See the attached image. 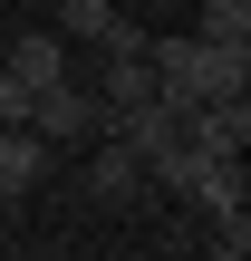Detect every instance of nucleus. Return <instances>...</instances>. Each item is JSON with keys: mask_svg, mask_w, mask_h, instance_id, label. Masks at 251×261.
Listing matches in <instances>:
<instances>
[{"mask_svg": "<svg viewBox=\"0 0 251 261\" xmlns=\"http://www.w3.org/2000/svg\"><path fill=\"white\" fill-rule=\"evenodd\" d=\"M0 126H29V87L19 77H0Z\"/></svg>", "mask_w": 251, "mask_h": 261, "instance_id": "obj_10", "label": "nucleus"}, {"mask_svg": "<svg viewBox=\"0 0 251 261\" xmlns=\"http://www.w3.org/2000/svg\"><path fill=\"white\" fill-rule=\"evenodd\" d=\"M116 19H126L116 0H58V29H77V39H106Z\"/></svg>", "mask_w": 251, "mask_h": 261, "instance_id": "obj_8", "label": "nucleus"}, {"mask_svg": "<svg viewBox=\"0 0 251 261\" xmlns=\"http://www.w3.org/2000/svg\"><path fill=\"white\" fill-rule=\"evenodd\" d=\"M213 261H251V213H222L213 223Z\"/></svg>", "mask_w": 251, "mask_h": 261, "instance_id": "obj_9", "label": "nucleus"}, {"mask_svg": "<svg viewBox=\"0 0 251 261\" xmlns=\"http://www.w3.org/2000/svg\"><path fill=\"white\" fill-rule=\"evenodd\" d=\"M0 77H19L29 97L58 87V77H68V39H58V29H19V39L0 48Z\"/></svg>", "mask_w": 251, "mask_h": 261, "instance_id": "obj_4", "label": "nucleus"}, {"mask_svg": "<svg viewBox=\"0 0 251 261\" xmlns=\"http://www.w3.org/2000/svg\"><path fill=\"white\" fill-rule=\"evenodd\" d=\"M77 184H87V203H106V213H126V203H145V194H155V184H145V155H135V145H116V136H97V145H87V174H77Z\"/></svg>", "mask_w": 251, "mask_h": 261, "instance_id": "obj_3", "label": "nucleus"}, {"mask_svg": "<svg viewBox=\"0 0 251 261\" xmlns=\"http://www.w3.org/2000/svg\"><path fill=\"white\" fill-rule=\"evenodd\" d=\"M193 39H213V48H251V0H203Z\"/></svg>", "mask_w": 251, "mask_h": 261, "instance_id": "obj_7", "label": "nucleus"}, {"mask_svg": "<svg viewBox=\"0 0 251 261\" xmlns=\"http://www.w3.org/2000/svg\"><path fill=\"white\" fill-rule=\"evenodd\" d=\"M48 165H58V155H48V145H39L29 126H0V203H19V194H29V184H39Z\"/></svg>", "mask_w": 251, "mask_h": 261, "instance_id": "obj_6", "label": "nucleus"}, {"mask_svg": "<svg viewBox=\"0 0 251 261\" xmlns=\"http://www.w3.org/2000/svg\"><path fill=\"white\" fill-rule=\"evenodd\" d=\"M145 97H164V87H155V58H145V48H106V77H97V107H106V126H116L126 107H145Z\"/></svg>", "mask_w": 251, "mask_h": 261, "instance_id": "obj_5", "label": "nucleus"}, {"mask_svg": "<svg viewBox=\"0 0 251 261\" xmlns=\"http://www.w3.org/2000/svg\"><path fill=\"white\" fill-rule=\"evenodd\" d=\"M29 136H39L48 155H77V145H97V136H106V107H97V87H77V77L39 87V97H29Z\"/></svg>", "mask_w": 251, "mask_h": 261, "instance_id": "obj_2", "label": "nucleus"}, {"mask_svg": "<svg viewBox=\"0 0 251 261\" xmlns=\"http://www.w3.org/2000/svg\"><path fill=\"white\" fill-rule=\"evenodd\" d=\"M145 58H155L164 107H213V97H242L251 87V48H213V39H193V29L145 39Z\"/></svg>", "mask_w": 251, "mask_h": 261, "instance_id": "obj_1", "label": "nucleus"}]
</instances>
